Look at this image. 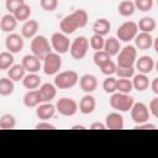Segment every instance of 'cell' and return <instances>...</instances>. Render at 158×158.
Listing matches in <instances>:
<instances>
[{"mask_svg": "<svg viewBox=\"0 0 158 158\" xmlns=\"http://www.w3.org/2000/svg\"><path fill=\"white\" fill-rule=\"evenodd\" d=\"M88 20H89L88 12L83 9H78L62 19V21L59 23L60 32H63L67 36L72 35L73 32H75V30L83 28L88 23Z\"/></svg>", "mask_w": 158, "mask_h": 158, "instance_id": "1", "label": "cell"}, {"mask_svg": "<svg viewBox=\"0 0 158 158\" xmlns=\"http://www.w3.org/2000/svg\"><path fill=\"white\" fill-rule=\"evenodd\" d=\"M135 100L130 94H123L120 91H115L111 94L110 98V105L112 109H115L118 112H128L132 107Z\"/></svg>", "mask_w": 158, "mask_h": 158, "instance_id": "2", "label": "cell"}, {"mask_svg": "<svg viewBox=\"0 0 158 158\" xmlns=\"http://www.w3.org/2000/svg\"><path fill=\"white\" fill-rule=\"evenodd\" d=\"M79 81V75L75 70L58 72L54 77V85L58 89H70Z\"/></svg>", "mask_w": 158, "mask_h": 158, "instance_id": "3", "label": "cell"}, {"mask_svg": "<svg viewBox=\"0 0 158 158\" xmlns=\"http://www.w3.org/2000/svg\"><path fill=\"white\" fill-rule=\"evenodd\" d=\"M51 51H52L51 43H49V41L44 36H42V35L37 36L36 35L32 38V41H31V52L37 58H40L42 60Z\"/></svg>", "mask_w": 158, "mask_h": 158, "instance_id": "4", "label": "cell"}, {"mask_svg": "<svg viewBox=\"0 0 158 158\" xmlns=\"http://www.w3.org/2000/svg\"><path fill=\"white\" fill-rule=\"evenodd\" d=\"M137 59V49L135 46L127 44L120 49L117 53V67H135V62Z\"/></svg>", "mask_w": 158, "mask_h": 158, "instance_id": "5", "label": "cell"}, {"mask_svg": "<svg viewBox=\"0 0 158 158\" xmlns=\"http://www.w3.org/2000/svg\"><path fill=\"white\" fill-rule=\"evenodd\" d=\"M88 49H89V40L85 36H79L73 42H70L69 53L72 58L80 60L86 56Z\"/></svg>", "mask_w": 158, "mask_h": 158, "instance_id": "6", "label": "cell"}, {"mask_svg": "<svg viewBox=\"0 0 158 158\" xmlns=\"http://www.w3.org/2000/svg\"><path fill=\"white\" fill-rule=\"evenodd\" d=\"M43 65L42 69L44 72V74L47 75H56L59 69L62 68V58L60 54L56 53V52H49L43 59Z\"/></svg>", "mask_w": 158, "mask_h": 158, "instance_id": "7", "label": "cell"}, {"mask_svg": "<svg viewBox=\"0 0 158 158\" xmlns=\"http://www.w3.org/2000/svg\"><path fill=\"white\" fill-rule=\"evenodd\" d=\"M138 33V27L137 23L133 21H126L123 22L118 28H117V40L122 42H130L132 41L136 35Z\"/></svg>", "mask_w": 158, "mask_h": 158, "instance_id": "8", "label": "cell"}, {"mask_svg": "<svg viewBox=\"0 0 158 158\" xmlns=\"http://www.w3.org/2000/svg\"><path fill=\"white\" fill-rule=\"evenodd\" d=\"M51 47L54 49L56 53L58 54H64L69 51L70 47V41L67 35L63 32H54L51 36Z\"/></svg>", "mask_w": 158, "mask_h": 158, "instance_id": "9", "label": "cell"}, {"mask_svg": "<svg viewBox=\"0 0 158 158\" xmlns=\"http://www.w3.org/2000/svg\"><path fill=\"white\" fill-rule=\"evenodd\" d=\"M56 111L62 116H74L78 111V102L72 98H60L56 104Z\"/></svg>", "mask_w": 158, "mask_h": 158, "instance_id": "10", "label": "cell"}, {"mask_svg": "<svg viewBox=\"0 0 158 158\" xmlns=\"http://www.w3.org/2000/svg\"><path fill=\"white\" fill-rule=\"evenodd\" d=\"M130 114H131V118L132 121L138 125V123H143L147 122L149 118V111L148 107L143 104V102H133L132 107L130 109Z\"/></svg>", "mask_w": 158, "mask_h": 158, "instance_id": "11", "label": "cell"}, {"mask_svg": "<svg viewBox=\"0 0 158 158\" xmlns=\"http://www.w3.org/2000/svg\"><path fill=\"white\" fill-rule=\"evenodd\" d=\"M23 44H25L23 43V37L17 35V33H14V32L9 33L6 40H5V47L12 54L21 52L22 48H23Z\"/></svg>", "mask_w": 158, "mask_h": 158, "instance_id": "12", "label": "cell"}, {"mask_svg": "<svg viewBox=\"0 0 158 158\" xmlns=\"http://www.w3.org/2000/svg\"><path fill=\"white\" fill-rule=\"evenodd\" d=\"M78 83L80 85V89L84 93H86V94H91L98 88V79L93 74H84V75H81L79 78Z\"/></svg>", "mask_w": 158, "mask_h": 158, "instance_id": "13", "label": "cell"}, {"mask_svg": "<svg viewBox=\"0 0 158 158\" xmlns=\"http://www.w3.org/2000/svg\"><path fill=\"white\" fill-rule=\"evenodd\" d=\"M78 109L81 114L84 115H89V114H93L96 109V100L95 98L91 95V94H86L84 95L80 101H79V105H78Z\"/></svg>", "mask_w": 158, "mask_h": 158, "instance_id": "14", "label": "cell"}, {"mask_svg": "<svg viewBox=\"0 0 158 158\" xmlns=\"http://www.w3.org/2000/svg\"><path fill=\"white\" fill-rule=\"evenodd\" d=\"M22 67L25 68L26 72L28 73H37L40 72V69L42 68L41 65V59L37 58L35 54H26L23 58H22Z\"/></svg>", "mask_w": 158, "mask_h": 158, "instance_id": "15", "label": "cell"}, {"mask_svg": "<svg viewBox=\"0 0 158 158\" xmlns=\"http://www.w3.org/2000/svg\"><path fill=\"white\" fill-rule=\"evenodd\" d=\"M154 68V60L149 56H142L135 62V69L142 74H149Z\"/></svg>", "mask_w": 158, "mask_h": 158, "instance_id": "16", "label": "cell"}, {"mask_svg": "<svg viewBox=\"0 0 158 158\" xmlns=\"http://www.w3.org/2000/svg\"><path fill=\"white\" fill-rule=\"evenodd\" d=\"M123 125V117L118 111L110 112L105 118V126L109 130H122Z\"/></svg>", "mask_w": 158, "mask_h": 158, "instance_id": "17", "label": "cell"}, {"mask_svg": "<svg viewBox=\"0 0 158 158\" xmlns=\"http://www.w3.org/2000/svg\"><path fill=\"white\" fill-rule=\"evenodd\" d=\"M56 114V106L51 102H41L36 109V116L42 121L52 118Z\"/></svg>", "mask_w": 158, "mask_h": 158, "instance_id": "18", "label": "cell"}, {"mask_svg": "<svg viewBox=\"0 0 158 158\" xmlns=\"http://www.w3.org/2000/svg\"><path fill=\"white\" fill-rule=\"evenodd\" d=\"M23 105L26 107H37L41 102H43L42 100V96L40 94V90L38 89H32V90H28L25 95H23Z\"/></svg>", "mask_w": 158, "mask_h": 158, "instance_id": "19", "label": "cell"}, {"mask_svg": "<svg viewBox=\"0 0 158 158\" xmlns=\"http://www.w3.org/2000/svg\"><path fill=\"white\" fill-rule=\"evenodd\" d=\"M40 94L43 102H51L57 95V86L52 83H43L40 85Z\"/></svg>", "mask_w": 158, "mask_h": 158, "instance_id": "20", "label": "cell"}, {"mask_svg": "<svg viewBox=\"0 0 158 158\" xmlns=\"http://www.w3.org/2000/svg\"><path fill=\"white\" fill-rule=\"evenodd\" d=\"M40 30V23L36 20H27L22 25L21 36L23 38H33Z\"/></svg>", "mask_w": 158, "mask_h": 158, "instance_id": "21", "label": "cell"}, {"mask_svg": "<svg viewBox=\"0 0 158 158\" xmlns=\"http://www.w3.org/2000/svg\"><path fill=\"white\" fill-rule=\"evenodd\" d=\"M133 40H135L136 47L138 49H142V51L149 49L152 47V44H153V37L151 36V33H147V32H139V33H137Z\"/></svg>", "mask_w": 158, "mask_h": 158, "instance_id": "22", "label": "cell"}, {"mask_svg": "<svg viewBox=\"0 0 158 158\" xmlns=\"http://www.w3.org/2000/svg\"><path fill=\"white\" fill-rule=\"evenodd\" d=\"M17 27V20L15 19V16L12 14H6L1 17L0 20V28L2 32L6 33H11L14 32V30Z\"/></svg>", "mask_w": 158, "mask_h": 158, "instance_id": "23", "label": "cell"}, {"mask_svg": "<svg viewBox=\"0 0 158 158\" xmlns=\"http://www.w3.org/2000/svg\"><path fill=\"white\" fill-rule=\"evenodd\" d=\"M110 57L117 56V53L121 49V43L116 37H109L107 40H105L104 43V48H102Z\"/></svg>", "mask_w": 158, "mask_h": 158, "instance_id": "24", "label": "cell"}, {"mask_svg": "<svg viewBox=\"0 0 158 158\" xmlns=\"http://www.w3.org/2000/svg\"><path fill=\"white\" fill-rule=\"evenodd\" d=\"M132 78H133V79H132L131 81H132L133 89H136L137 91H144L146 89H148L151 81H149L147 74L138 73V74H135Z\"/></svg>", "mask_w": 158, "mask_h": 158, "instance_id": "25", "label": "cell"}, {"mask_svg": "<svg viewBox=\"0 0 158 158\" xmlns=\"http://www.w3.org/2000/svg\"><path fill=\"white\" fill-rule=\"evenodd\" d=\"M111 30V23L107 19H98L94 25H93V31L94 33L96 35H100V36H106Z\"/></svg>", "mask_w": 158, "mask_h": 158, "instance_id": "26", "label": "cell"}, {"mask_svg": "<svg viewBox=\"0 0 158 158\" xmlns=\"http://www.w3.org/2000/svg\"><path fill=\"white\" fill-rule=\"evenodd\" d=\"M22 84L26 89L32 90V89H37L41 85V77L37 73H28L25 74V77L22 78Z\"/></svg>", "mask_w": 158, "mask_h": 158, "instance_id": "27", "label": "cell"}, {"mask_svg": "<svg viewBox=\"0 0 158 158\" xmlns=\"http://www.w3.org/2000/svg\"><path fill=\"white\" fill-rule=\"evenodd\" d=\"M25 74H26V70L22 67V64H12L7 69V77L12 81H20V80H22V78L25 77Z\"/></svg>", "mask_w": 158, "mask_h": 158, "instance_id": "28", "label": "cell"}, {"mask_svg": "<svg viewBox=\"0 0 158 158\" xmlns=\"http://www.w3.org/2000/svg\"><path fill=\"white\" fill-rule=\"evenodd\" d=\"M117 11L121 16L123 17H128V16H132L136 11V6H135V2L131 1V0H122L120 4H118V7H117Z\"/></svg>", "mask_w": 158, "mask_h": 158, "instance_id": "29", "label": "cell"}, {"mask_svg": "<svg viewBox=\"0 0 158 158\" xmlns=\"http://www.w3.org/2000/svg\"><path fill=\"white\" fill-rule=\"evenodd\" d=\"M156 26H157V23H156L154 19H153V17H148V16L142 17V19L138 21V23H137L138 30H139L141 32H147V33L153 32V31L156 30Z\"/></svg>", "mask_w": 158, "mask_h": 158, "instance_id": "30", "label": "cell"}, {"mask_svg": "<svg viewBox=\"0 0 158 158\" xmlns=\"http://www.w3.org/2000/svg\"><path fill=\"white\" fill-rule=\"evenodd\" d=\"M14 90H15V84L9 77L0 78V95L1 96H9L14 93Z\"/></svg>", "mask_w": 158, "mask_h": 158, "instance_id": "31", "label": "cell"}, {"mask_svg": "<svg viewBox=\"0 0 158 158\" xmlns=\"http://www.w3.org/2000/svg\"><path fill=\"white\" fill-rule=\"evenodd\" d=\"M31 6L30 5H27L26 2L25 4H22L12 15L15 16V19L17 20V22L19 21H27L28 19H30V16H31Z\"/></svg>", "mask_w": 158, "mask_h": 158, "instance_id": "32", "label": "cell"}, {"mask_svg": "<svg viewBox=\"0 0 158 158\" xmlns=\"http://www.w3.org/2000/svg\"><path fill=\"white\" fill-rule=\"evenodd\" d=\"M16 126V118L11 114H4L0 116V128L1 130H12Z\"/></svg>", "mask_w": 158, "mask_h": 158, "instance_id": "33", "label": "cell"}, {"mask_svg": "<svg viewBox=\"0 0 158 158\" xmlns=\"http://www.w3.org/2000/svg\"><path fill=\"white\" fill-rule=\"evenodd\" d=\"M14 54L9 51L0 53V70H7L14 64Z\"/></svg>", "mask_w": 158, "mask_h": 158, "instance_id": "34", "label": "cell"}, {"mask_svg": "<svg viewBox=\"0 0 158 158\" xmlns=\"http://www.w3.org/2000/svg\"><path fill=\"white\" fill-rule=\"evenodd\" d=\"M132 81L127 78H120L116 81V91L123 93V94H130L132 91Z\"/></svg>", "mask_w": 158, "mask_h": 158, "instance_id": "35", "label": "cell"}, {"mask_svg": "<svg viewBox=\"0 0 158 158\" xmlns=\"http://www.w3.org/2000/svg\"><path fill=\"white\" fill-rule=\"evenodd\" d=\"M111 59V57L104 51V49H101V51H95V53H94V56H93V60H94V63H95V65L96 67H101V65H104L106 62H109Z\"/></svg>", "mask_w": 158, "mask_h": 158, "instance_id": "36", "label": "cell"}, {"mask_svg": "<svg viewBox=\"0 0 158 158\" xmlns=\"http://www.w3.org/2000/svg\"><path fill=\"white\" fill-rule=\"evenodd\" d=\"M104 43H105V38L96 33H94L89 40V46L94 51H101L104 48Z\"/></svg>", "mask_w": 158, "mask_h": 158, "instance_id": "37", "label": "cell"}, {"mask_svg": "<svg viewBox=\"0 0 158 158\" xmlns=\"http://www.w3.org/2000/svg\"><path fill=\"white\" fill-rule=\"evenodd\" d=\"M116 81L117 79H115L112 75L106 77V79L102 81V89L106 94H112L116 91Z\"/></svg>", "mask_w": 158, "mask_h": 158, "instance_id": "38", "label": "cell"}, {"mask_svg": "<svg viewBox=\"0 0 158 158\" xmlns=\"http://www.w3.org/2000/svg\"><path fill=\"white\" fill-rule=\"evenodd\" d=\"M116 69H117V64H116V62H114V60H111V59H110L109 62H106L104 65L100 67L101 73H102L104 75H106V77H110V75L115 74V73H116Z\"/></svg>", "mask_w": 158, "mask_h": 158, "instance_id": "39", "label": "cell"}, {"mask_svg": "<svg viewBox=\"0 0 158 158\" xmlns=\"http://www.w3.org/2000/svg\"><path fill=\"white\" fill-rule=\"evenodd\" d=\"M135 67H117L116 69V73L118 75V78H132L135 75Z\"/></svg>", "mask_w": 158, "mask_h": 158, "instance_id": "40", "label": "cell"}, {"mask_svg": "<svg viewBox=\"0 0 158 158\" xmlns=\"http://www.w3.org/2000/svg\"><path fill=\"white\" fill-rule=\"evenodd\" d=\"M135 6L142 12L151 11L153 7V0H135Z\"/></svg>", "mask_w": 158, "mask_h": 158, "instance_id": "41", "label": "cell"}, {"mask_svg": "<svg viewBox=\"0 0 158 158\" xmlns=\"http://www.w3.org/2000/svg\"><path fill=\"white\" fill-rule=\"evenodd\" d=\"M40 5L44 11L52 12L58 7V0H40Z\"/></svg>", "mask_w": 158, "mask_h": 158, "instance_id": "42", "label": "cell"}, {"mask_svg": "<svg viewBox=\"0 0 158 158\" xmlns=\"http://www.w3.org/2000/svg\"><path fill=\"white\" fill-rule=\"evenodd\" d=\"M22 4H25V0H6L5 7L10 14H14Z\"/></svg>", "mask_w": 158, "mask_h": 158, "instance_id": "43", "label": "cell"}, {"mask_svg": "<svg viewBox=\"0 0 158 158\" xmlns=\"http://www.w3.org/2000/svg\"><path fill=\"white\" fill-rule=\"evenodd\" d=\"M148 111H149V115H152L153 117H158V98H154L151 100L148 105Z\"/></svg>", "mask_w": 158, "mask_h": 158, "instance_id": "44", "label": "cell"}, {"mask_svg": "<svg viewBox=\"0 0 158 158\" xmlns=\"http://www.w3.org/2000/svg\"><path fill=\"white\" fill-rule=\"evenodd\" d=\"M36 128L37 130H54L56 127H54V125L49 123L48 121H41L36 125Z\"/></svg>", "mask_w": 158, "mask_h": 158, "instance_id": "45", "label": "cell"}, {"mask_svg": "<svg viewBox=\"0 0 158 158\" xmlns=\"http://www.w3.org/2000/svg\"><path fill=\"white\" fill-rule=\"evenodd\" d=\"M135 128H137V130H156V125L148 123V121H147V122H143V123H138Z\"/></svg>", "mask_w": 158, "mask_h": 158, "instance_id": "46", "label": "cell"}, {"mask_svg": "<svg viewBox=\"0 0 158 158\" xmlns=\"http://www.w3.org/2000/svg\"><path fill=\"white\" fill-rule=\"evenodd\" d=\"M90 128H91V130H105L106 126H105V123H102V122H93V123L90 125Z\"/></svg>", "mask_w": 158, "mask_h": 158, "instance_id": "47", "label": "cell"}, {"mask_svg": "<svg viewBox=\"0 0 158 158\" xmlns=\"http://www.w3.org/2000/svg\"><path fill=\"white\" fill-rule=\"evenodd\" d=\"M149 85H151L152 91H153L154 94H158V78H154V79L152 80V83H149Z\"/></svg>", "mask_w": 158, "mask_h": 158, "instance_id": "48", "label": "cell"}, {"mask_svg": "<svg viewBox=\"0 0 158 158\" xmlns=\"http://www.w3.org/2000/svg\"><path fill=\"white\" fill-rule=\"evenodd\" d=\"M85 127L83 126V125H74V126H72V130H84Z\"/></svg>", "mask_w": 158, "mask_h": 158, "instance_id": "49", "label": "cell"}, {"mask_svg": "<svg viewBox=\"0 0 158 158\" xmlns=\"http://www.w3.org/2000/svg\"><path fill=\"white\" fill-rule=\"evenodd\" d=\"M0 20H1V16H0Z\"/></svg>", "mask_w": 158, "mask_h": 158, "instance_id": "50", "label": "cell"}]
</instances>
